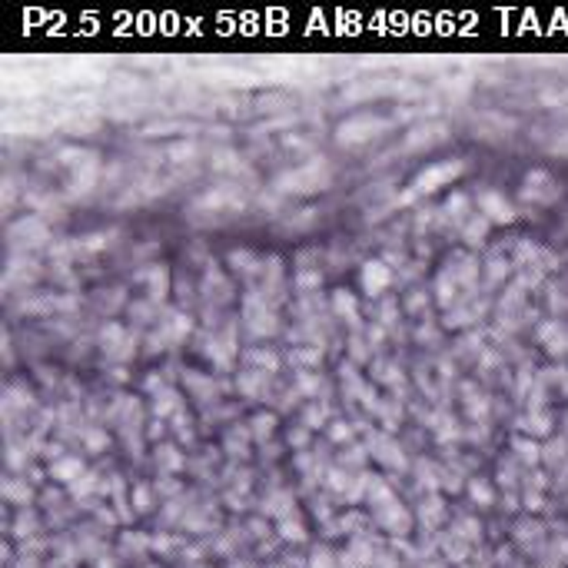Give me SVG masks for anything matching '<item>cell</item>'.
Wrapping results in <instances>:
<instances>
[{
	"label": "cell",
	"mask_w": 568,
	"mask_h": 568,
	"mask_svg": "<svg viewBox=\"0 0 568 568\" xmlns=\"http://www.w3.org/2000/svg\"><path fill=\"white\" fill-rule=\"evenodd\" d=\"M389 283V269L382 263H369L366 266V273H362V286L369 289V293H379V289H386Z\"/></svg>",
	"instance_id": "obj_2"
},
{
	"label": "cell",
	"mask_w": 568,
	"mask_h": 568,
	"mask_svg": "<svg viewBox=\"0 0 568 568\" xmlns=\"http://www.w3.org/2000/svg\"><path fill=\"white\" fill-rule=\"evenodd\" d=\"M482 207L489 209V216H492V220H498V223H509V220H512L509 203H502L495 193H485V196H482Z\"/></svg>",
	"instance_id": "obj_3"
},
{
	"label": "cell",
	"mask_w": 568,
	"mask_h": 568,
	"mask_svg": "<svg viewBox=\"0 0 568 568\" xmlns=\"http://www.w3.org/2000/svg\"><path fill=\"white\" fill-rule=\"evenodd\" d=\"M459 173H462V163H442V167H432V170L419 173L416 187H419V189H436V187H442L445 180L459 176Z\"/></svg>",
	"instance_id": "obj_1"
}]
</instances>
